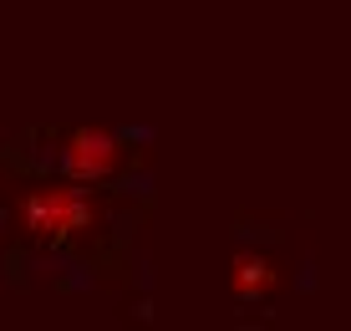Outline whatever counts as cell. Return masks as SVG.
I'll return each mask as SVG.
<instances>
[{"label":"cell","instance_id":"3957f363","mask_svg":"<svg viewBox=\"0 0 351 331\" xmlns=\"http://www.w3.org/2000/svg\"><path fill=\"white\" fill-rule=\"evenodd\" d=\"M275 280L280 275H275L265 260H255V255H245V260L234 265V290L239 296H265V290H275Z\"/></svg>","mask_w":351,"mask_h":331},{"label":"cell","instance_id":"6da1fadb","mask_svg":"<svg viewBox=\"0 0 351 331\" xmlns=\"http://www.w3.org/2000/svg\"><path fill=\"white\" fill-rule=\"evenodd\" d=\"M21 225L36 240H71L92 225V199L77 183H51V189H36L21 199Z\"/></svg>","mask_w":351,"mask_h":331},{"label":"cell","instance_id":"7a4b0ae2","mask_svg":"<svg viewBox=\"0 0 351 331\" xmlns=\"http://www.w3.org/2000/svg\"><path fill=\"white\" fill-rule=\"evenodd\" d=\"M117 158H123V143L107 128H77V133H66V143H62V163L77 183L107 179L117 168Z\"/></svg>","mask_w":351,"mask_h":331}]
</instances>
